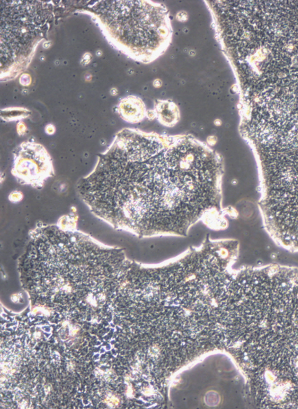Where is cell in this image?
I'll return each mask as SVG.
<instances>
[{
    "mask_svg": "<svg viewBox=\"0 0 298 409\" xmlns=\"http://www.w3.org/2000/svg\"><path fill=\"white\" fill-rule=\"evenodd\" d=\"M223 172L220 155L191 136L124 129L77 191L116 230L140 238L186 237L199 222L225 228Z\"/></svg>",
    "mask_w": 298,
    "mask_h": 409,
    "instance_id": "cell-1",
    "label": "cell"
},
{
    "mask_svg": "<svg viewBox=\"0 0 298 409\" xmlns=\"http://www.w3.org/2000/svg\"><path fill=\"white\" fill-rule=\"evenodd\" d=\"M84 13L108 42L135 60L153 61L168 48L172 29L168 10L149 1H98Z\"/></svg>",
    "mask_w": 298,
    "mask_h": 409,
    "instance_id": "cell-2",
    "label": "cell"
},
{
    "mask_svg": "<svg viewBox=\"0 0 298 409\" xmlns=\"http://www.w3.org/2000/svg\"><path fill=\"white\" fill-rule=\"evenodd\" d=\"M53 16L47 1H1V79L14 78L27 68Z\"/></svg>",
    "mask_w": 298,
    "mask_h": 409,
    "instance_id": "cell-3",
    "label": "cell"
},
{
    "mask_svg": "<svg viewBox=\"0 0 298 409\" xmlns=\"http://www.w3.org/2000/svg\"><path fill=\"white\" fill-rule=\"evenodd\" d=\"M11 173L20 184L38 189L55 176L51 157L47 149L31 141L24 142L15 150Z\"/></svg>",
    "mask_w": 298,
    "mask_h": 409,
    "instance_id": "cell-4",
    "label": "cell"
},
{
    "mask_svg": "<svg viewBox=\"0 0 298 409\" xmlns=\"http://www.w3.org/2000/svg\"><path fill=\"white\" fill-rule=\"evenodd\" d=\"M119 114L126 122L137 123L147 116L145 105L142 99L135 96L124 98L118 106Z\"/></svg>",
    "mask_w": 298,
    "mask_h": 409,
    "instance_id": "cell-5",
    "label": "cell"
},
{
    "mask_svg": "<svg viewBox=\"0 0 298 409\" xmlns=\"http://www.w3.org/2000/svg\"><path fill=\"white\" fill-rule=\"evenodd\" d=\"M154 111L159 122L165 127H173L179 121V109L173 101L158 100Z\"/></svg>",
    "mask_w": 298,
    "mask_h": 409,
    "instance_id": "cell-6",
    "label": "cell"
},
{
    "mask_svg": "<svg viewBox=\"0 0 298 409\" xmlns=\"http://www.w3.org/2000/svg\"><path fill=\"white\" fill-rule=\"evenodd\" d=\"M78 214L75 207L68 215L62 216L58 220L57 225L63 230H76L78 223Z\"/></svg>",
    "mask_w": 298,
    "mask_h": 409,
    "instance_id": "cell-7",
    "label": "cell"
},
{
    "mask_svg": "<svg viewBox=\"0 0 298 409\" xmlns=\"http://www.w3.org/2000/svg\"><path fill=\"white\" fill-rule=\"evenodd\" d=\"M29 114V111L25 109H9L2 110L1 112V119L10 122L25 118Z\"/></svg>",
    "mask_w": 298,
    "mask_h": 409,
    "instance_id": "cell-8",
    "label": "cell"
},
{
    "mask_svg": "<svg viewBox=\"0 0 298 409\" xmlns=\"http://www.w3.org/2000/svg\"><path fill=\"white\" fill-rule=\"evenodd\" d=\"M24 199V194L20 191H14L9 195V200L13 204H17Z\"/></svg>",
    "mask_w": 298,
    "mask_h": 409,
    "instance_id": "cell-9",
    "label": "cell"
},
{
    "mask_svg": "<svg viewBox=\"0 0 298 409\" xmlns=\"http://www.w3.org/2000/svg\"><path fill=\"white\" fill-rule=\"evenodd\" d=\"M176 19L178 21L181 23L186 22L188 19L187 12L185 11H181L176 15Z\"/></svg>",
    "mask_w": 298,
    "mask_h": 409,
    "instance_id": "cell-10",
    "label": "cell"
},
{
    "mask_svg": "<svg viewBox=\"0 0 298 409\" xmlns=\"http://www.w3.org/2000/svg\"><path fill=\"white\" fill-rule=\"evenodd\" d=\"M20 83L22 86H27L31 83V78L29 75L24 74L20 78Z\"/></svg>",
    "mask_w": 298,
    "mask_h": 409,
    "instance_id": "cell-11",
    "label": "cell"
},
{
    "mask_svg": "<svg viewBox=\"0 0 298 409\" xmlns=\"http://www.w3.org/2000/svg\"><path fill=\"white\" fill-rule=\"evenodd\" d=\"M17 132L19 136H24L27 132V127L23 122H20L17 125Z\"/></svg>",
    "mask_w": 298,
    "mask_h": 409,
    "instance_id": "cell-12",
    "label": "cell"
},
{
    "mask_svg": "<svg viewBox=\"0 0 298 409\" xmlns=\"http://www.w3.org/2000/svg\"><path fill=\"white\" fill-rule=\"evenodd\" d=\"M91 55H90L89 53H86L84 55H83V58H82L81 63L83 65H86L89 63L90 61L91 60Z\"/></svg>",
    "mask_w": 298,
    "mask_h": 409,
    "instance_id": "cell-13",
    "label": "cell"
},
{
    "mask_svg": "<svg viewBox=\"0 0 298 409\" xmlns=\"http://www.w3.org/2000/svg\"><path fill=\"white\" fill-rule=\"evenodd\" d=\"M55 127H54L53 125H52V124H48V125L47 126V127H46V132H47V134H49V135H52V134L55 133Z\"/></svg>",
    "mask_w": 298,
    "mask_h": 409,
    "instance_id": "cell-14",
    "label": "cell"
},
{
    "mask_svg": "<svg viewBox=\"0 0 298 409\" xmlns=\"http://www.w3.org/2000/svg\"><path fill=\"white\" fill-rule=\"evenodd\" d=\"M217 142V138L215 136H209L207 139V143L210 145H214Z\"/></svg>",
    "mask_w": 298,
    "mask_h": 409,
    "instance_id": "cell-15",
    "label": "cell"
},
{
    "mask_svg": "<svg viewBox=\"0 0 298 409\" xmlns=\"http://www.w3.org/2000/svg\"><path fill=\"white\" fill-rule=\"evenodd\" d=\"M147 116L149 119H153L156 117L155 111H147Z\"/></svg>",
    "mask_w": 298,
    "mask_h": 409,
    "instance_id": "cell-16",
    "label": "cell"
},
{
    "mask_svg": "<svg viewBox=\"0 0 298 409\" xmlns=\"http://www.w3.org/2000/svg\"><path fill=\"white\" fill-rule=\"evenodd\" d=\"M153 85L155 88H159L162 86L163 83H162V81H160V79H155V81H153Z\"/></svg>",
    "mask_w": 298,
    "mask_h": 409,
    "instance_id": "cell-17",
    "label": "cell"
},
{
    "mask_svg": "<svg viewBox=\"0 0 298 409\" xmlns=\"http://www.w3.org/2000/svg\"><path fill=\"white\" fill-rule=\"evenodd\" d=\"M111 95H116L118 94V91L116 89V88H113L112 90L111 91Z\"/></svg>",
    "mask_w": 298,
    "mask_h": 409,
    "instance_id": "cell-18",
    "label": "cell"
},
{
    "mask_svg": "<svg viewBox=\"0 0 298 409\" xmlns=\"http://www.w3.org/2000/svg\"><path fill=\"white\" fill-rule=\"evenodd\" d=\"M214 124H215L216 125H220V124H222V122H221V120H219V119H216V120L214 121Z\"/></svg>",
    "mask_w": 298,
    "mask_h": 409,
    "instance_id": "cell-19",
    "label": "cell"
}]
</instances>
